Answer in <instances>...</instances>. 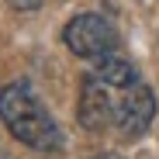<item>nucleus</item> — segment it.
<instances>
[{
	"instance_id": "obj_2",
	"label": "nucleus",
	"mask_w": 159,
	"mask_h": 159,
	"mask_svg": "<svg viewBox=\"0 0 159 159\" xmlns=\"http://www.w3.org/2000/svg\"><path fill=\"white\" fill-rule=\"evenodd\" d=\"M0 121L7 125V131L24 142L28 149L38 152H59L62 149V131L45 111V104L35 97V90L17 80V83L0 87Z\"/></svg>"
},
{
	"instance_id": "obj_1",
	"label": "nucleus",
	"mask_w": 159,
	"mask_h": 159,
	"mask_svg": "<svg viewBox=\"0 0 159 159\" xmlns=\"http://www.w3.org/2000/svg\"><path fill=\"white\" fill-rule=\"evenodd\" d=\"M80 125L90 131H118L121 139H142L156 118V97L149 83L118 52L97 59L80 87Z\"/></svg>"
},
{
	"instance_id": "obj_3",
	"label": "nucleus",
	"mask_w": 159,
	"mask_h": 159,
	"mask_svg": "<svg viewBox=\"0 0 159 159\" xmlns=\"http://www.w3.org/2000/svg\"><path fill=\"white\" fill-rule=\"evenodd\" d=\"M62 42L69 45L73 56L80 59H107L118 52L121 38H118V28L104 17V14H76L69 24H66V31H62Z\"/></svg>"
},
{
	"instance_id": "obj_4",
	"label": "nucleus",
	"mask_w": 159,
	"mask_h": 159,
	"mask_svg": "<svg viewBox=\"0 0 159 159\" xmlns=\"http://www.w3.org/2000/svg\"><path fill=\"white\" fill-rule=\"evenodd\" d=\"M7 4H11L14 11H38L42 0H7Z\"/></svg>"
},
{
	"instance_id": "obj_5",
	"label": "nucleus",
	"mask_w": 159,
	"mask_h": 159,
	"mask_svg": "<svg viewBox=\"0 0 159 159\" xmlns=\"http://www.w3.org/2000/svg\"><path fill=\"white\" fill-rule=\"evenodd\" d=\"M93 159H121V156H114V152H100V156H93Z\"/></svg>"
}]
</instances>
